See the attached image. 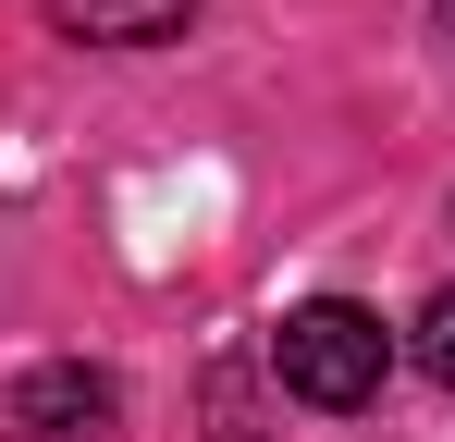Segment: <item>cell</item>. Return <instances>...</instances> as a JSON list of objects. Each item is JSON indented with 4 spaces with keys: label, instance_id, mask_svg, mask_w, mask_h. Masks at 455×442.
<instances>
[{
    "label": "cell",
    "instance_id": "cell-3",
    "mask_svg": "<svg viewBox=\"0 0 455 442\" xmlns=\"http://www.w3.org/2000/svg\"><path fill=\"white\" fill-rule=\"evenodd\" d=\"M185 12H197V0H50V25H62V37H99V50H148Z\"/></svg>",
    "mask_w": 455,
    "mask_h": 442
},
{
    "label": "cell",
    "instance_id": "cell-5",
    "mask_svg": "<svg viewBox=\"0 0 455 442\" xmlns=\"http://www.w3.org/2000/svg\"><path fill=\"white\" fill-rule=\"evenodd\" d=\"M443 37H455V0H443Z\"/></svg>",
    "mask_w": 455,
    "mask_h": 442
},
{
    "label": "cell",
    "instance_id": "cell-4",
    "mask_svg": "<svg viewBox=\"0 0 455 442\" xmlns=\"http://www.w3.org/2000/svg\"><path fill=\"white\" fill-rule=\"evenodd\" d=\"M419 368H431V381L455 393V283L431 295V320H419Z\"/></svg>",
    "mask_w": 455,
    "mask_h": 442
},
{
    "label": "cell",
    "instance_id": "cell-1",
    "mask_svg": "<svg viewBox=\"0 0 455 442\" xmlns=\"http://www.w3.org/2000/svg\"><path fill=\"white\" fill-rule=\"evenodd\" d=\"M271 368H283L296 406L357 418V406L381 393V368H394V332H381L357 295H307V307H283V332H271Z\"/></svg>",
    "mask_w": 455,
    "mask_h": 442
},
{
    "label": "cell",
    "instance_id": "cell-2",
    "mask_svg": "<svg viewBox=\"0 0 455 442\" xmlns=\"http://www.w3.org/2000/svg\"><path fill=\"white\" fill-rule=\"evenodd\" d=\"M12 430L25 442H111V381L99 368H25V393H12Z\"/></svg>",
    "mask_w": 455,
    "mask_h": 442
}]
</instances>
